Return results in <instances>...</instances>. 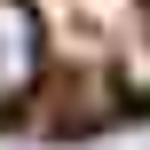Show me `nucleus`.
I'll return each instance as SVG.
<instances>
[{
  "mask_svg": "<svg viewBox=\"0 0 150 150\" xmlns=\"http://www.w3.org/2000/svg\"><path fill=\"white\" fill-rule=\"evenodd\" d=\"M40 79V16L32 0H0V111Z\"/></svg>",
  "mask_w": 150,
  "mask_h": 150,
  "instance_id": "f257e3e1",
  "label": "nucleus"
}]
</instances>
